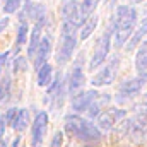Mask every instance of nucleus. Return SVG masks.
Masks as SVG:
<instances>
[{"label": "nucleus", "mask_w": 147, "mask_h": 147, "mask_svg": "<svg viewBox=\"0 0 147 147\" xmlns=\"http://www.w3.org/2000/svg\"><path fill=\"white\" fill-rule=\"evenodd\" d=\"M137 24V10L132 5H118L116 14L113 17V29H115V46L121 48L128 41Z\"/></svg>", "instance_id": "f257e3e1"}, {"label": "nucleus", "mask_w": 147, "mask_h": 147, "mask_svg": "<svg viewBox=\"0 0 147 147\" xmlns=\"http://www.w3.org/2000/svg\"><path fill=\"white\" fill-rule=\"evenodd\" d=\"M65 130L77 137L80 142H98L101 139V132L89 121H86L84 118L77 116V115H67L65 116Z\"/></svg>", "instance_id": "f03ea898"}, {"label": "nucleus", "mask_w": 147, "mask_h": 147, "mask_svg": "<svg viewBox=\"0 0 147 147\" xmlns=\"http://www.w3.org/2000/svg\"><path fill=\"white\" fill-rule=\"evenodd\" d=\"M77 29L70 22L62 21V41L57 51V63L58 65H65L70 58H72L75 46H77Z\"/></svg>", "instance_id": "7ed1b4c3"}, {"label": "nucleus", "mask_w": 147, "mask_h": 147, "mask_svg": "<svg viewBox=\"0 0 147 147\" xmlns=\"http://www.w3.org/2000/svg\"><path fill=\"white\" fill-rule=\"evenodd\" d=\"M111 36H113V19H111L110 26L105 29V33L101 34V38L96 41V46H94V51H92V57H91V62H89L91 70H96L99 65H103L106 62L111 50Z\"/></svg>", "instance_id": "20e7f679"}, {"label": "nucleus", "mask_w": 147, "mask_h": 147, "mask_svg": "<svg viewBox=\"0 0 147 147\" xmlns=\"http://www.w3.org/2000/svg\"><path fill=\"white\" fill-rule=\"evenodd\" d=\"M146 82H147V72H139V75H135V77L125 80V82L118 87L116 101L123 103V101H127V99L135 98V96L142 91V87L146 86Z\"/></svg>", "instance_id": "39448f33"}, {"label": "nucleus", "mask_w": 147, "mask_h": 147, "mask_svg": "<svg viewBox=\"0 0 147 147\" xmlns=\"http://www.w3.org/2000/svg\"><path fill=\"white\" fill-rule=\"evenodd\" d=\"M125 115H127V111L120 110V108H110L106 111H101L96 116V128L99 132H110L115 127V123H118L120 120L125 118Z\"/></svg>", "instance_id": "423d86ee"}, {"label": "nucleus", "mask_w": 147, "mask_h": 147, "mask_svg": "<svg viewBox=\"0 0 147 147\" xmlns=\"http://www.w3.org/2000/svg\"><path fill=\"white\" fill-rule=\"evenodd\" d=\"M118 67H120V58L113 57L110 62L91 79V84L92 86H110L111 82L115 80V77H116Z\"/></svg>", "instance_id": "0eeeda50"}, {"label": "nucleus", "mask_w": 147, "mask_h": 147, "mask_svg": "<svg viewBox=\"0 0 147 147\" xmlns=\"http://www.w3.org/2000/svg\"><path fill=\"white\" fill-rule=\"evenodd\" d=\"M48 128V113L46 111H39L33 121V130H31V147H41L43 146V139Z\"/></svg>", "instance_id": "6e6552de"}, {"label": "nucleus", "mask_w": 147, "mask_h": 147, "mask_svg": "<svg viewBox=\"0 0 147 147\" xmlns=\"http://www.w3.org/2000/svg\"><path fill=\"white\" fill-rule=\"evenodd\" d=\"M62 21L70 22L75 28H80L82 22L86 21L80 14V5L77 0H67L62 7Z\"/></svg>", "instance_id": "1a4fd4ad"}, {"label": "nucleus", "mask_w": 147, "mask_h": 147, "mask_svg": "<svg viewBox=\"0 0 147 147\" xmlns=\"http://www.w3.org/2000/svg\"><path fill=\"white\" fill-rule=\"evenodd\" d=\"M84 58H82V55L77 58V62L74 63L72 70L69 74V92L70 94H75V92H79L82 87H84V84H86V75H84V69H82V62Z\"/></svg>", "instance_id": "9d476101"}, {"label": "nucleus", "mask_w": 147, "mask_h": 147, "mask_svg": "<svg viewBox=\"0 0 147 147\" xmlns=\"http://www.w3.org/2000/svg\"><path fill=\"white\" fill-rule=\"evenodd\" d=\"M128 135L135 144H142L147 140V118L146 116H137L130 120V128Z\"/></svg>", "instance_id": "9b49d317"}, {"label": "nucleus", "mask_w": 147, "mask_h": 147, "mask_svg": "<svg viewBox=\"0 0 147 147\" xmlns=\"http://www.w3.org/2000/svg\"><path fill=\"white\" fill-rule=\"evenodd\" d=\"M99 92L98 91H80V92H77V94H74L72 98V110L77 111V113H80V111H86L89 108V105L96 99V96H98Z\"/></svg>", "instance_id": "f8f14e48"}, {"label": "nucleus", "mask_w": 147, "mask_h": 147, "mask_svg": "<svg viewBox=\"0 0 147 147\" xmlns=\"http://www.w3.org/2000/svg\"><path fill=\"white\" fill-rule=\"evenodd\" d=\"M50 51H51V38L50 36L41 38V41H39V45L36 48V53H34V58H33L36 69H39L41 65L46 63V60L50 57Z\"/></svg>", "instance_id": "ddd939ff"}, {"label": "nucleus", "mask_w": 147, "mask_h": 147, "mask_svg": "<svg viewBox=\"0 0 147 147\" xmlns=\"http://www.w3.org/2000/svg\"><path fill=\"white\" fill-rule=\"evenodd\" d=\"M146 34H147V17H144V19H142V22L137 26V29L130 34V38H128V41H127V46H125V48H127L128 51H132L135 46H139V45H140L142 38L146 36Z\"/></svg>", "instance_id": "4468645a"}, {"label": "nucleus", "mask_w": 147, "mask_h": 147, "mask_svg": "<svg viewBox=\"0 0 147 147\" xmlns=\"http://www.w3.org/2000/svg\"><path fill=\"white\" fill-rule=\"evenodd\" d=\"M110 101H111L110 94H98V96H96V99H94V101L89 105V108L86 110V111H87V116H89V118H96V116L101 113V110H103Z\"/></svg>", "instance_id": "2eb2a0df"}, {"label": "nucleus", "mask_w": 147, "mask_h": 147, "mask_svg": "<svg viewBox=\"0 0 147 147\" xmlns=\"http://www.w3.org/2000/svg\"><path fill=\"white\" fill-rule=\"evenodd\" d=\"M28 125H29V111L26 108L17 110L16 115H14V118H12V121H10V127L16 132H22V130L28 128Z\"/></svg>", "instance_id": "dca6fc26"}, {"label": "nucleus", "mask_w": 147, "mask_h": 147, "mask_svg": "<svg viewBox=\"0 0 147 147\" xmlns=\"http://www.w3.org/2000/svg\"><path fill=\"white\" fill-rule=\"evenodd\" d=\"M98 21H99V17H98L96 14H91L89 17H86V21H84L82 26H80V34H79V38H80L82 41L87 39V38L94 33V29H96V26H98Z\"/></svg>", "instance_id": "f3484780"}, {"label": "nucleus", "mask_w": 147, "mask_h": 147, "mask_svg": "<svg viewBox=\"0 0 147 147\" xmlns=\"http://www.w3.org/2000/svg\"><path fill=\"white\" fill-rule=\"evenodd\" d=\"M10 89H12V79H10L9 70H7L5 75L2 77V80H0V106H3V105L9 103V99H10Z\"/></svg>", "instance_id": "a211bd4d"}, {"label": "nucleus", "mask_w": 147, "mask_h": 147, "mask_svg": "<svg viewBox=\"0 0 147 147\" xmlns=\"http://www.w3.org/2000/svg\"><path fill=\"white\" fill-rule=\"evenodd\" d=\"M53 80V67L50 63H45L38 69V86L39 87H48Z\"/></svg>", "instance_id": "6ab92c4d"}, {"label": "nucleus", "mask_w": 147, "mask_h": 147, "mask_svg": "<svg viewBox=\"0 0 147 147\" xmlns=\"http://www.w3.org/2000/svg\"><path fill=\"white\" fill-rule=\"evenodd\" d=\"M41 31H43V26L34 24L33 31H31V36H29V46H28V57L33 60L34 58V53H36V48L41 41Z\"/></svg>", "instance_id": "aec40b11"}, {"label": "nucleus", "mask_w": 147, "mask_h": 147, "mask_svg": "<svg viewBox=\"0 0 147 147\" xmlns=\"http://www.w3.org/2000/svg\"><path fill=\"white\" fill-rule=\"evenodd\" d=\"M135 69L137 72H147V41H142L139 45L135 55Z\"/></svg>", "instance_id": "412c9836"}, {"label": "nucleus", "mask_w": 147, "mask_h": 147, "mask_svg": "<svg viewBox=\"0 0 147 147\" xmlns=\"http://www.w3.org/2000/svg\"><path fill=\"white\" fill-rule=\"evenodd\" d=\"M28 34H29V28H28V22H21L19 28H17V36H16V53H19V50L26 45L28 41Z\"/></svg>", "instance_id": "4be33fe9"}, {"label": "nucleus", "mask_w": 147, "mask_h": 147, "mask_svg": "<svg viewBox=\"0 0 147 147\" xmlns=\"http://www.w3.org/2000/svg\"><path fill=\"white\" fill-rule=\"evenodd\" d=\"M79 5H80V14L86 19L96 10V7L99 5V0H82V3H79Z\"/></svg>", "instance_id": "5701e85b"}, {"label": "nucleus", "mask_w": 147, "mask_h": 147, "mask_svg": "<svg viewBox=\"0 0 147 147\" xmlns=\"http://www.w3.org/2000/svg\"><path fill=\"white\" fill-rule=\"evenodd\" d=\"M21 3H22V0H5L2 9L5 14H14L21 9Z\"/></svg>", "instance_id": "b1692460"}, {"label": "nucleus", "mask_w": 147, "mask_h": 147, "mask_svg": "<svg viewBox=\"0 0 147 147\" xmlns=\"http://www.w3.org/2000/svg\"><path fill=\"white\" fill-rule=\"evenodd\" d=\"M26 69H28V63H26V58H24V57H21V55H17V57L14 58V74L24 72Z\"/></svg>", "instance_id": "393cba45"}, {"label": "nucleus", "mask_w": 147, "mask_h": 147, "mask_svg": "<svg viewBox=\"0 0 147 147\" xmlns=\"http://www.w3.org/2000/svg\"><path fill=\"white\" fill-rule=\"evenodd\" d=\"M7 67H9V51H3L0 53V80L7 72Z\"/></svg>", "instance_id": "a878e982"}, {"label": "nucleus", "mask_w": 147, "mask_h": 147, "mask_svg": "<svg viewBox=\"0 0 147 147\" xmlns=\"http://www.w3.org/2000/svg\"><path fill=\"white\" fill-rule=\"evenodd\" d=\"M62 146H63V134L58 130V132H55V135H53V139H51L50 147H62Z\"/></svg>", "instance_id": "bb28decb"}, {"label": "nucleus", "mask_w": 147, "mask_h": 147, "mask_svg": "<svg viewBox=\"0 0 147 147\" xmlns=\"http://www.w3.org/2000/svg\"><path fill=\"white\" fill-rule=\"evenodd\" d=\"M16 111H17V108H10V110L3 115V118H5V123H10V121H12V118H14Z\"/></svg>", "instance_id": "cd10ccee"}, {"label": "nucleus", "mask_w": 147, "mask_h": 147, "mask_svg": "<svg viewBox=\"0 0 147 147\" xmlns=\"http://www.w3.org/2000/svg\"><path fill=\"white\" fill-rule=\"evenodd\" d=\"M9 24H10V19H9V17H3V19H0V34L5 31V28H7Z\"/></svg>", "instance_id": "c85d7f7f"}, {"label": "nucleus", "mask_w": 147, "mask_h": 147, "mask_svg": "<svg viewBox=\"0 0 147 147\" xmlns=\"http://www.w3.org/2000/svg\"><path fill=\"white\" fill-rule=\"evenodd\" d=\"M5 118H3V115L0 116V139H2V135H3V132H5Z\"/></svg>", "instance_id": "c756f323"}, {"label": "nucleus", "mask_w": 147, "mask_h": 147, "mask_svg": "<svg viewBox=\"0 0 147 147\" xmlns=\"http://www.w3.org/2000/svg\"><path fill=\"white\" fill-rule=\"evenodd\" d=\"M19 144H21V135L14 139V142H12V147H19Z\"/></svg>", "instance_id": "7c9ffc66"}, {"label": "nucleus", "mask_w": 147, "mask_h": 147, "mask_svg": "<svg viewBox=\"0 0 147 147\" xmlns=\"http://www.w3.org/2000/svg\"><path fill=\"white\" fill-rule=\"evenodd\" d=\"M115 3H116V0H106V5H108L110 9H113V7H115Z\"/></svg>", "instance_id": "2f4dec72"}, {"label": "nucleus", "mask_w": 147, "mask_h": 147, "mask_svg": "<svg viewBox=\"0 0 147 147\" xmlns=\"http://www.w3.org/2000/svg\"><path fill=\"white\" fill-rule=\"evenodd\" d=\"M0 147H7V142H5V140H2V139H0Z\"/></svg>", "instance_id": "473e14b6"}, {"label": "nucleus", "mask_w": 147, "mask_h": 147, "mask_svg": "<svg viewBox=\"0 0 147 147\" xmlns=\"http://www.w3.org/2000/svg\"><path fill=\"white\" fill-rule=\"evenodd\" d=\"M134 3H140V2H146V0H132Z\"/></svg>", "instance_id": "72a5a7b5"}, {"label": "nucleus", "mask_w": 147, "mask_h": 147, "mask_svg": "<svg viewBox=\"0 0 147 147\" xmlns=\"http://www.w3.org/2000/svg\"><path fill=\"white\" fill-rule=\"evenodd\" d=\"M144 105H146V106H147V94H146V101H144Z\"/></svg>", "instance_id": "f704fd0d"}, {"label": "nucleus", "mask_w": 147, "mask_h": 147, "mask_svg": "<svg viewBox=\"0 0 147 147\" xmlns=\"http://www.w3.org/2000/svg\"><path fill=\"white\" fill-rule=\"evenodd\" d=\"M24 2H29V0H24Z\"/></svg>", "instance_id": "c9c22d12"}]
</instances>
